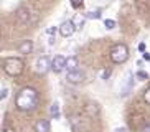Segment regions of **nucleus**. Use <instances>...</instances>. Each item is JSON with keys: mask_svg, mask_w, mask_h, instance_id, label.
<instances>
[{"mask_svg": "<svg viewBox=\"0 0 150 132\" xmlns=\"http://www.w3.org/2000/svg\"><path fill=\"white\" fill-rule=\"evenodd\" d=\"M15 106H17L18 111H23V112H30V111L36 109V106H38V91L35 88H30V86L22 88L15 96Z\"/></svg>", "mask_w": 150, "mask_h": 132, "instance_id": "nucleus-1", "label": "nucleus"}, {"mask_svg": "<svg viewBox=\"0 0 150 132\" xmlns=\"http://www.w3.org/2000/svg\"><path fill=\"white\" fill-rule=\"evenodd\" d=\"M23 70H25V63H23L20 58H15V56L5 58L4 71L8 76H20L23 73Z\"/></svg>", "mask_w": 150, "mask_h": 132, "instance_id": "nucleus-2", "label": "nucleus"}, {"mask_svg": "<svg viewBox=\"0 0 150 132\" xmlns=\"http://www.w3.org/2000/svg\"><path fill=\"white\" fill-rule=\"evenodd\" d=\"M129 58V48L124 43H115L112 48H110V60L115 63V65H120V63H125Z\"/></svg>", "mask_w": 150, "mask_h": 132, "instance_id": "nucleus-3", "label": "nucleus"}, {"mask_svg": "<svg viewBox=\"0 0 150 132\" xmlns=\"http://www.w3.org/2000/svg\"><path fill=\"white\" fill-rule=\"evenodd\" d=\"M15 15H17V20L20 22V25H30V23H33L36 20L35 13L30 9H27V7H20Z\"/></svg>", "mask_w": 150, "mask_h": 132, "instance_id": "nucleus-4", "label": "nucleus"}, {"mask_svg": "<svg viewBox=\"0 0 150 132\" xmlns=\"http://www.w3.org/2000/svg\"><path fill=\"white\" fill-rule=\"evenodd\" d=\"M50 70H51V61H50L46 56H41V58H38V60H36L35 71L38 73V75H46Z\"/></svg>", "mask_w": 150, "mask_h": 132, "instance_id": "nucleus-5", "label": "nucleus"}, {"mask_svg": "<svg viewBox=\"0 0 150 132\" xmlns=\"http://www.w3.org/2000/svg\"><path fill=\"white\" fill-rule=\"evenodd\" d=\"M63 70H66V58L61 56V55H56V56L51 60V71L61 73Z\"/></svg>", "mask_w": 150, "mask_h": 132, "instance_id": "nucleus-6", "label": "nucleus"}, {"mask_svg": "<svg viewBox=\"0 0 150 132\" xmlns=\"http://www.w3.org/2000/svg\"><path fill=\"white\" fill-rule=\"evenodd\" d=\"M84 78H86V75H84L81 70H76V71H69L66 76L68 83L69 84H81L84 81Z\"/></svg>", "mask_w": 150, "mask_h": 132, "instance_id": "nucleus-7", "label": "nucleus"}, {"mask_svg": "<svg viewBox=\"0 0 150 132\" xmlns=\"http://www.w3.org/2000/svg\"><path fill=\"white\" fill-rule=\"evenodd\" d=\"M76 31V26L74 23H73V20H66V22H63L61 25H59V33H61V36H71L73 33Z\"/></svg>", "mask_w": 150, "mask_h": 132, "instance_id": "nucleus-8", "label": "nucleus"}, {"mask_svg": "<svg viewBox=\"0 0 150 132\" xmlns=\"http://www.w3.org/2000/svg\"><path fill=\"white\" fill-rule=\"evenodd\" d=\"M35 132H51L50 121H46V119H40V121H36V124H35Z\"/></svg>", "mask_w": 150, "mask_h": 132, "instance_id": "nucleus-9", "label": "nucleus"}, {"mask_svg": "<svg viewBox=\"0 0 150 132\" xmlns=\"http://www.w3.org/2000/svg\"><path fill=\"white\" fill-rule=\"evenodd\" d=\"M33 51V41L31 40H23L22 43L18 45V53L22 55H28V53Z\"/></svg>", "mask_w": 150, "mask_h": 132, "instance_id": "nucleus-10", "label": "nucleus"}, {"mask_svg": "<svg viewBox=\"0 0 150 132\" xmlns=\"http://www.w3.org/2000/svg\"><path fill=\"white\" fill-rule=\"evenodd\" d=\"M135 7L140 15H145L147 12H150V0H135Z\"/></svg>", "mask_w": 150, "mask_h": 132, "instance_id": "nucleus-11", "label": "nucleus"}, {"mask_svg": "<svg viewBox=\"0 0 150 132\" xmlns=\"http://www.w3.org/2000/svg\"><path fill=\"white\" fill-rule=\"evenodd\" d=\"M84 111H86V112H88L91 117H97V116H99V104L91 101V102H88V104H86Z\"/></svg>", "mask_w": 150, "mask_h": 132, "instance_id": "nucleus-12", "label": "nucleus"}, {"mask_svg": "<svg viewBox=\"0 0 150 132\" xmlns=\"http://www.w3.org/2000/svg\"><path fill=\"white\" fill-rule=\"evenodd\" d=\"M78 66H79V61H78V58H76V56H69V58H66V70H68V73H69V71L79 70Z\"/></svg>", "mask_w": 150, "mask_h": 132, "instance_id": "nucleus-13", "label": "nucleus"}, {"mask_svg": "<svg viewBox=\"0 0 150 132\" xmlns=\"http://www.w3.org/2000/svg\"><path fill=\"white\" fill-rule=\"evenodd\" d=\"M86 15H81V13H76L74 15V18H73V23H74V26H76V30H81L84 26V23H86Z\"/></svg>", "mask_w": 150, "mask_h": 132, "instance_id": "nucleus-14", "label": "nucleus"}, {"mask_svg": "<svg viewBox=\"0 0 150 132\" xmlns=\"http://www.w3.org/2000/svg\"><path fill=\"white\" fill-rule=\"evenodd\" d=\"M50 114H51L53 119H58L59 116H61V112H59V104H58V102H53V104H51V107H50Z\"/></svg>", "mask_w": 150, "mask_h": 132, "instance_id": "nucleus-15", "label": "nucleus"}, {"mask_svg": "<svg viewBox=\"0 0 150 132\" xmlns=\"http://www.w3.org/2000/svg\"><path fill=\"white\" fill-rule=\"evenodd\" d=\"M115 25H117V23H115V20H112V18H106V20H104V26H106L107 30H114Z\"/></svg>", "mask_w": 150, "mask_h": 132, "instance_id": "nucleus-16", "label": "nucleus"}, {"mask_svg": "<svg viewBox=\"0 0 150 132\" xmlns=\"http://www.w3.org/2000/svg\"><path fill=\"white\" fill-rule=\"evenodd\" d=\"M86 17L97 20V18H101V10H93V12H88V13H86Z\"/></svg>", "mask_w": 150, "mask_h": 132, "instance_id": "nucleus-17", "label": "nucleus"}, {"mask_svg": "<svg viewBox=\"0 0 150 132\" xmlns=\"http://www.w3.org/2000/svg\"><path fill=\"white\" fill-rule=\"evenodd\" d=\"M135 76L140 79V81H145V79H149V73H147V71H142V70H140V71H137Z\"/></svg>", "mask_w": 150, "mask_h": 132, "instance_id": "nucleus-18", "label": "nucleus"}, {"mask_svg": "<svg viewBox=\"0 0 150 132\" xmlns=\"http://www.w3.org/2000/svg\"><path fill=\"white\" fill-rule=\"evenodd\" d=\"M83 5H84L83 0H71V7H73V9H81Z\"/></svg>", "mask_w": 150, "mask_h": 132, "instance_id": "nucleus-19", "label": "nucleus"}, {"mask_svg": "<svg viewBox=\"0 0 150 132\" xmlns=\"http://www.w3.org/2000/svg\"><path fill=\"white\" fill-rule=\"evenodd\" d=\"M59 28V26H58ZM56 26H50V28H46V33H48L50 36H53V35H56V30H58Z\"/></svg>", "mask_w": 150, "mask_h": 132, "instance_id": "nucleus-20", "label": "nucleus"}, {"mask_svg": "<svg viewBox=\"0 0 150 132\" xmlns=\"http://www.w3.org/2000/svg\"><path fill=\"white\" fill-rule=\"evenodd\" d=\"M144 99H145V102H147V104L150 106V88L147 89L145 92H144Z\"/></svg>", "mask_w": 150, "mask_h": 132, "instance_id": "nucleus-21", "label": "nucleus"}, {"mask_svg": "<svg viewBox=\"0 0 150 132\" xmlns=\"http://www.w3.org/2000/svg\"><path fill=\"white\" fill-rule=\"evenodd\" d=\"M7 94H8V89H7V88L0 89V99H5V97H7Z\"/></svg>", "mask_w": 150, "mask_h": 132, "instance_id": "nucleus-22", "label": "nucleus"}, {"mask_svg": "<svg viewBox=\"0 0 150 132\" xmlns=\"http://www.w3.org/2000/svg\"><path fill=\"white\" fill-rule=\"evenodd\" d=\"M110 76V70H104L102 71V79H107Z\"/></svg>", "mask_w": 150, "mask_h": 132, "instance_id": "nucleus-23", "label": "nucleus"}, {"mask_svg": "<svg viewBox=\"0 0 150 132\" xmlns=\"http://www.w3.org/2000/svg\"><path fill=\"white\" fill-rule=\"evenodd\" d=\"M144 60H145V61H150V53L144 51Z\"/></svg>", "mask_w": 150, "mask_h": 132, "instance_id": "nucleus-24", "label": "nucleus"}, {"mask_svg": "<svg viewBox=\"0 0 150 132\" xmlns=\"http://www.w3.org/2000/svg\"><path fill=\"white\" fill-rule=\"evenodd\" d=\"M139 50H140L142 53L145 51V43H139Z\"/></svg>", "mask_w": 150, "mask_h": 132, "instance_id": "nucleus-25", "label": "nucleus"}, {"mask_svg": "<svg viewBox=\"0 0 150 132\" xmlns=\"http://www.w3.org/2000/svg\"><path fill=\"white\" fill-rule=\"evenodd\" d=\"M144 132H150V124H145V126H144Z\"/></svg>", "mask_w": 150, "mask_h": 132, "instance_id": "nucleus-26", "label": "nucleus"}, {"mask_svg": "<svg viewBox=\"0 0 150 132\" xmlns=\"http://www.w3.org/2000/svg\"><path fill=\"white\" fill-rule=\"evenodd\" d=\"M4 132H15V129H12V127H7V129H4Z\"/></svg>", "mask_w": 150, "mask_h": 132, "instance_id": "nucleus-27", "label": "nucleus"}, {"mask_svg": "<svg viewBox=\"0 0 150 132\" xmlns=\"http://www.w3.org/2000/svg\"><path fill=\"white\" fill-rule=\"evenodd\" d=\"M114 132H125V129H122V127H120V129H115Z\"/></svg>", "mask_w": 150, "mask_h": 132, "instance_id": "nucleus-28", "label": "nucleus"}]
</instances>
